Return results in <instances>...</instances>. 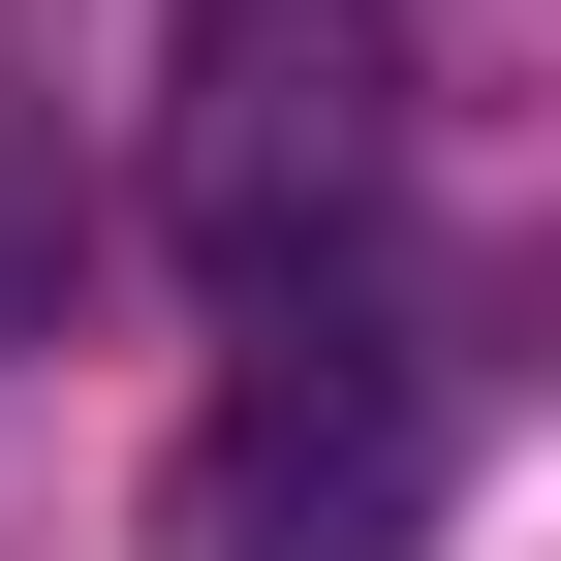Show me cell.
<instances>
[{
    "instance_id": "cell-1",
    "label": "cell",
    "mask_w": 561,
    "mask_h": 561,
    "mask_svg": "<svg viewBox=\"0 0 561 561\" xmlns=\"http://www.w3.org/2000/svg\"><path fill=\"white\" fill-rule=\"evenodd\" d=\"M157 187H187V250L280 312V280L375 250V187H405V32H375V0H187V157Z\"/></svg>"
},
{
    "instance_id": "cell-2",
    "label": "cell",
    "mask_w": 561,
    "mask_h": 561,
    "mask_svg": "<svg viewBox=\"0 0 561 561\" xmlns=\"http://www.w3.org/2000/svg\"><path fill=\"white\" fill-rule=\"evenodd\" d=\"M437 500H468V405L405 375V343H280L219 437L157 468V561H405Z\"/></svg>"
},
{
    "instance_id": "cell-3",
    "label": "cell",
    "mask_w": 561,
    "mask_h": 561,
    "mask_svg": "<svg viewBox=\"0 0 561 561\" xmlns=\"http://www.w3.org/2000/svg\"><path fill=\"white\" fill-rule=\"evenodd\" d=\"M62 312V187H32V125H0V343Z\"/></svg>"
}]
</instances>
